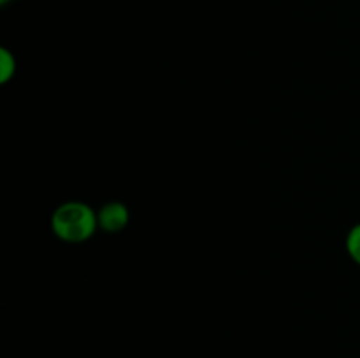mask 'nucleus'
<instances>
[{
    "instance_id": "1",
    "label": "nucleus",
    "mask_w": 360,
    "mask_h": 358,
    "mask_svg": "<svg viewBox=\"0 0 360 358\" xmlns=\"http://www.w3.org/2000/svg\"><path fill=\"white\" fill-rule=\"evenodd\" d=\"M49 228L65 244H83L98 230L97 211L81 200H65L53 209Z\"/></svg>"
},
{
    "instance_id": "2",
    "label": "nucleus",
    "mask_w": 360,
    "mask_h": 358,
    "mask_svg": "<svg viewBox=\"0 0 360 358\" xmlns=\"http://www.w3.org/2000/svg\"><path fill=\"white\" fill-rule=\"evenodd\" d=\"M98 230L105 234H118L130 223V209L120 200H109L97 209Z\"/></svg>"
},
{
    "instance_id": "3",
    "label": "nucleus",
    "mask_w": 360,
    "mask_h": 358,
    "mask_svg": "<svg viewBox=\"0 0 360 358\" xmlns=\"http://www.w3.org/2000/svg\"><path fill=\"white\" fill-rule=\"evenodd\" d=\"M16 70L18 62L16 56L13 55V51H9L7 48L0 49V83H9V81L16 76Z\"/></svg>"
},
{
    "instance_id": "4",
    "label": "nucleus",
    "mask_w": 360,
    "mask_h": 358,
    "mask_svg": "<svg viewBox=\"0 0 360 358\" xmlns=\"http://www.w3.org/2000/svg\"><path fill=\"white\" fill-rule=\"evenodd\" d=\"M345 249L352 262L360 267V221L348 230L347 239H345Z\"/></svg>"
},
{
    "instance_id": "5",
    "label": "nucleus",
    "mask_w": 360,
    "mask_h": 358,
    "mask_svg": "<svg viewBox=\"0 0 360 358\" xmlns=\"http://www.w3.org/2000/svg\"><path fill=\"white\" fill-rule=\"evenodd\" d=\"M7 2H9V0H0V4H2V6H6Z\"/></svg>"
}]
</instances>
